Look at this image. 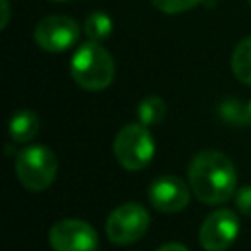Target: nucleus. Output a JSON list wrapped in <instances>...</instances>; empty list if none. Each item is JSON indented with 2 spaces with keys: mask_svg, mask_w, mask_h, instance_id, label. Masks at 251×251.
<instances>
[{
  "mask_svg": "<svg viewBox=\"0 0 251 251\" xmlns=\"http://www.w3.org/2000/svg\"><path fill=\"white\" fill-rule=\"evenodd\" d=\"M233 198H235V208H237L243 216L251 218V184L237 188L235 194H233Z\"/></svg>",
  "mask_w": 251,
  "mask_h": 251,
  "instance_id": "dca6fc26",
  "label": "nucleus"
},
{
  "mask_svg": "<svg viewBox=\"0 0 251 251\" xmlns=\"http://www.w3.org/2000/svg\"><path fill=\"white\" fill-rule=\"evenodd\" d=\"M190 184L175 175H161L151 180L147 188V198L151 206L163 214H176L184 210L190 202Z\"/></svg>",
  "mask_w": 251,
  "mask_h": 251,
  "instance_id": "1a4fd4ad",
  "label": "nucleus"
},
{
  "mask_svg": "<svg viewBox=\"0 0 251 251\" xmlns=\"http://www.w3.org/2000/svg\"><path fill=\"white\" fill-rule=\"evenodd\" d=\"M149 212L139 202H124L116 206L106 220V235L116 245H129L139 241L149 227Z\"/></svg>",
  "mask_w": 251,
  "mask_h": 251,
  "instance_id": "39448f33",
  "label": "nucleus"
},
{
  "mask_svg": "<svg viewBox=\"0 0 251 251\" xmlns=\"http://www.w3.org/2000/svg\"><path fill=\"white\" fill-rule=\"evenodd\" d=\"M49 245L53 251H94L98 247V233L84 220L63 218L51 226Z\"/></svg>",
  "mask_w": 251,
  "mask_h": 251,
  "instance_id": "0eeeda50",
  "label": "nucleus"
},
{
  "mask_svg": "<svg viewBox=\"0 0 251 251\" xmlns=\"http://www.w3.org/2000/svg\"><path fill=\"white\" fill-rule=\"evenodd\" d=\"M239 218L229 208H218L208 214L198 229V241L204 251H226L237 239Z\"/></svg>",
  "mask_w": 251,
  "mask_h": 251,
  "instance_id": "423d86ee",
  "label": "nucleus"
},
{
  "mask_svg": "<svg viewBox=\"0 0 251 251\" xmlns=\"http://www.w3.org/2000/svg\"><path fill=\"white\" fill-rule=\"evenodd\" d=\"M114 155L126 171L145 169L155 155V141L141 122L124 126L114 137Z\"/></svg>",
  "mask_w": 251,
  "mask_h": 251,
  "instance_id": "20e7f679",
  "label": "nucleus"
},
{
  "mask_svg": "<svg viewBox=\"0 0 251 251\" xmlns=\"http://www.w3.org/2000/svg\"><path fill=\"white\" fill-rule=\"evenodd\" d=\"M231 73L237 80L251 86V37L241 39L231 53Z\"/></svg>",
  "mask_w": 251,
  "mask_h": 251,
  "instance_id": "9b49d317",
  "label": "nucleus"
},
{
  "mask_svg": "<svg viewBox=\"0 0 251 251\" xmlns=\"http://www.w3.org/2000/svg\"><path fill=\"white\" fill-rule=\"evenodd\" d=\"M249 4H251V0H249Z\"/></svg>",
  "mask_w": 251,
  "mask_h": 251,
  "instance_id": "412c9836",
  "label": "nucleus"
},
{
  "mask_svg": "<svg viewBox=\"0 0 251 251\" xmlns=\"http://www.w3.org/2000/svg\"><path fill=\"white\" fill-rule=\"evenodd\" d=\"M0 10H2V18H0V29H4L10 22V4L8 0H0Z\"/></svg>",
  "mask_w": 251,
  "mask_h": 251,
  "instance_id": "f3484780",
  "label": "nucleus"
},
{
  "mask_svg": "<svg viewBox=\"0 0 251 251\" xmlns=\"http://www.w3.org/2000/svg\"><path fill=\"white\" fill-rule=\"evenodd\" d=\"M78 24L71 16L53 14L39 20V24L33 29V39L43 51L61 53L78 41Z\"/></svg>",
  "mask_w": 251,
  "mask_h": 251,
  "instance_id": "6e6552de",
  "label": "nucleus"
},
{
  "mask_svg": "<svg viewBox=\"0 0 251 251\" xmlns=\"http://www.w3.org/2000/svg\"><path fill=\"white\" fill-rule=\"evenodd\" d=\"M116 75V65L112 55L102 47V43L86 41L78 45L71 59V76L73 80L90 92L104 90L112 84Z\"/></svg>",
  "mask_w": 251,
  "mask_h": 251,
  "instance_id": "f03ea898",
  "label": "nucleus"
},
{
  "mask_svg": "<svg viewBox=\"0 0 251 251\" xmlns=\"http://www.w3.org/2000/svg\"><path fill=\"white\" fill-rule=\"evenodd\" d=\"M157 251H188L182 243H176V241H173V243H165V245H161Z\"/></svg>",
  "mask_w": 251,
  "mask_h": 251,
  "instance_id": "a211bd4d",
  "label": "nucleus"
},
{
  "mask_svg": "<svg viewBox=\"0 0 251 251\" xmlns=\"http://www.w3.org/2000/svg\"><path fill=\"white\" fill-rule=\"evenodd\" d=\"M188 184L204 204H226L237 188V169L233 161L216 149L198 151L188 163Z\"/></svg>",
  "mask_w": 251,
  "mask_h": 251,
  "instance_id": "f257e3e1",
  "label": "nucleus"
},
{
  "mask_svg": "<svg viewBox=\"0 0 251 251\" xmlns=\"http://www.w3.org/2000/svg\"><path fill=\"white\" fill-rule=\"evenodd\" d=\"M10 139L14 143H27L31 141L37 131H39V118L33 110H18L12 118H10Z\"/></svg>",
  "mask_w": 251,
  "mask_h": 251,
  "instance_id": "9d476101",
  "label": "nucleus"
},
{
  "mask_svg": "<svg viewBox=\"0 0 251 251\" xmlns=\"http://www.w3.org/2000/svg\"><path fill=\"white\" fill-rule=\"evenodd\" d=\"M51 2H65V0H51Z\"/></svg>",
  "mask_w": 251,
  "mask_h": 251,
  "instance_id": "aec40b11",
  "label": "nucleus"
},
{
  "mask_svg": "<svg viewBox=\"0 0 251 251\" xmlns=\"http://www.w3.org/2000/svg\"><path fill=\"white\" fill-rule=\"evenodd\" d=\"M16 176L20 184L29 192H41L51 186L57 176L59 161L55 153L45 145H29L16 155Z\"/></svg>",
  "mask_w": 251,
  "mask_h": 251,
  "instance_id": "7ed1b4c3",
  "label": "nucleus"
},
{
  "mask_svg": "<svg viewBox=\"0 0 251 251\" xmlns=\"http://www.w3.org/2000/svg\"><path fill=\"white\" fill-rule=\"evenodd\" d=\"M165 114H167V106L163 98L157 94H149L137 104V120L147 127L161 124Z\"/></svg>",
  "mask_w": 251,
  "mask_h": 251,
  "instance_id": "f8f14e48",
  "label": "nucleus"
},
{
  "mask_svg": "<svg viewBox=\"0 0 251 251\" xmlns=\"http://www.w3.org/2000/svg\"><path fill=\"white\" fill-rule=\"evenodd\" d=\"M218 112H220V116H222L227 124L245 126V102L227 98V100H224V102L218 106Z\"/></svg>",
  "mask_w": 251,
  "mask_h": 251,
  "instance_id": "4468645a",
  "label": "nucleus"
},
{
  "mask_svg": "<svg viewBox=\"0 0 251 251\" xmlns=\"http://www.w3.org/2000/svg\"><path fill=\"white\" fill-rule=\"evenodd\" d=\"M245 126H251V100L245 102Z\"/></svg>",
  "mask_w": 251,
  "mask_h": 251,
  "instance_id": "6ab92c4d",
  "label": "nucleus"
},
{
  "mask_svg": "<svg viewBox=\"0 0 251 251\" xmlns=\"http://www.w3.org/2000/svg\"><path fill=\"white\" fill-rule=\"evenodd\" d=\"M202 0H151L153 8H157L163 14H180L196 8Z\"/></svg>",
  "mask_w": 251,
  "mask_h": 251,
  "instance_id": "2eb2a0df",
  "label": "nucleus"
},
{
  "mask_svg": "<svg viewBox=\"0 0 251 251\" xmlns=\"http://www.w3.org/2000/svg\"><path fill=\"white\" fill-rule=\"evenodd\" d=\"M112 29H114L112 18L100 10L88 14V18L84 20V35L90 41H96V43L106 41L112 35Z\"/></svg>",
  "mask_w": 251,
  "mask_h": 251,
  "instance_id": "ddd939ff",
  "label": "nucleus"
}]
</instances>
